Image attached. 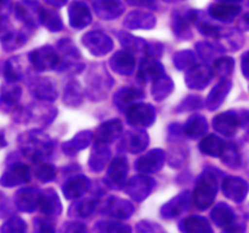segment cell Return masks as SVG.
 I'll list each match as a JSON object with an SVG mask.
<instances>
[{
    "label": "cell",
    "mask_w": 249,
    "mask_h": 233,
    "mask_svg": "<svg viewBox=\"0 0 249 233\" xmlns=\"http://www.w3.org/2000/svg\"><path fill=\"white\" fill-rule=\"evenodd\" d=\"M212 17L215 19L224 22H230L241 12V7L235 4H229V2H220V4H214L209 7Z\"/></svg>",
    "instance_id": "1"
},
{
    "label": "cell",
    "mask_w": 249,
    "mask_h": 233,
    "mask_svg": "<svg viewBox=\"0 0 249 233\" xmlns=\"http://www.w3.org/2000/svg\"><path fill=\"white\" fill-rule=\"evenodd\" d=\"M70 18L73 27L82 28L89 24V22L91 21V15L87 5L80 1H73L70 6Z\"/></svg>",
    "instance_id": "2"
},
{
    "label": "cell",
    "mask_w": 249,
    "mask_h": 233,
    "mask_svg": "<svg viewBox=\"0 0 249 233\" xmlns=\"http://www.w3.org/2000/svg\"><path fill=\"white\" fill-rule=\"evenodd\" d=\"M95 10L97 15L104 18H114L123 12L124 6L119 0H96Z\"/></svg>",
    "instance_id": "3"
},
{
    "label": "cell",
    "mask_w": 249,
    "mask_h": 233,
    "mask_svg": "<svg viewBox=\"0 0 249 233\" xmlns=\"http://www.w3.org/2000/svg\"><path fill=\"white\" fill-rule=\"evenodd\" d=\"M218 121L220 123L218 125V130L221 131V133H226V135H231V133H233L237 130L240 120H238L237 116L235 113L223 114V116H218Z\"/></svg>",
    "instance_id": "4"
},
{
    "label": "cell",
    "mask_w": 249,
    "mask_h": 233,
    "mask_svg": "<svg viewBox=\"0 0 249 233\" xmlns=\"http://www.w3.org/2000/svg\"><path fill=\"white\" fill-rule=\"evenodd\" d=\"M156 22L152 15L143 14V12H131L126 18V24L129 27H151Z\"/></svg>",
    "instance_id": "5"
},
{
    "label": "cell",
    "mask_w": 249,
    "mask_h": 233,
    "mask_svg": "<svg viewBox=\"0 0 249 233\" xmlns=\"http://www.w3.org/2000/svg\"><path fill=\"white\" fill-rule=\"evenodd\" d=\"M133 5H140V6H148L155 7L156 0H128Z\"/></svg>",
    "instance_id": "6"
},
{
    "label": "cell",
    "mask_w": 249,
    "mask_h": 233,
    "mask_svg": "<svg viewBox=\"0 0 249 233\" xmlns=\"http://www.w3.org/2000/svg\"><path fill=\"white\" fill-rule=\"evenodd\" d=\"M242 67H243V73H245V75L247 78H249V52H247L245 56H243Z\"/></svg>",
    "instance_id": "7"
},
{
    "label": "cell",
    "mask_w": 249,
    "mask_h": 233,
    "mask_svg": "<svg viewBox=\"0 0 249 233\" xmlns=\"http://www.w3.org/2000/svg\"><path fill=\"white\" fill-rule=\"evenodd\" d=\"M46 2H49V4H51V5H53V6H63V5L66 4V1H67V0H45Z\"/></svg>",
    "instance_id": "8"
},
{
    "label": "cell",
    "mask_w": 249,
    "mask_h": 233,
    "mask_svg": "<svg viewBox=\"0 0 249 233\" xmlns=\"http://www.w3.org/2000/svg\"><path fill=\"white\" fill-rule=\"evenodd\" d=\"M221 2H229V4H235V2H240L242 0H219Z\"/></svg>",
    "instance_id": "9"
},
{
    "label": "cell",
    "mask_w": 249,
    "mask_h": 233,
    "mask_svg": "<svg viewBox=\"0 0 249 233\" xmlns=\"http://www.w3.org/2000/svg\"><path fill=\"white\" fill-rule=\"evenodd\" d=\"M245 22L249 26V14H247V15H246V16H245Z\"/></svg>",
    "instance_id": "10"
},
{
    "label": "cell",
    "mask_w": 249,
    "mask_h": 233,
    "mask_svg": "<svg viewBox=\"0 0 249 233\" xmlns=\"http://www.w3.org/2000/svg\"><path fill=\"white\" fill-rule=\"evenodd\" d=\"M2 145H5V142H4V141H2V138L0 137V147H1Z\"/></svg>",
    "instance_id": "11"
},
{
    "label": "cell",
    "mask_w": 249,
    "mask_h": 233,
    "mask_svg": "<svg viewBox=\"0 0 249 233\" xmlns=\"http://www.w3.org/2000/svg\"><path fill=\"white\" fill-rule=\"evenodd\" d=\"M248 140H249V133H248Z\"/></svg>",
    "instance_id": "12"
},
{
    "label": "cell",
    "mask_w": 249,
    "mask_h": 233,
    "mask_svg": "<svg viewBox=\"0 0 249 233\" xmlns=\"http://www.w3.org/2000/svg\"><path fill=\"white\" fill-rule=\"evenodd\" d=\"M169 1H173V0H169Z\"/></svg>",
    "instance_id": "13"
}]
</instances>
